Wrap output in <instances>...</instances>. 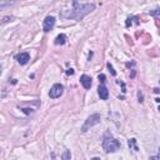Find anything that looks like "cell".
I'll use <instances>...</instances> for the list:
<instances>
[{
	"label": "cell",
	"instance_id": "6da1fadb",
	"mask_svg": "<svg viewBox=\"0 0 160 160\" xmlns=\"http://www.w3.org/2000/svg\"><path fill=\"white\" fill-rule=\"evenodd\" d=\"M73 9L70 11L63 14L64 18H68V19H74L76 21H80V20L84 19V16H86L88 14H90L91 11L95 9V5L94 4H79L78 0H73Z\"/></svg>",
	"mask_w": 160,
	"mask_h": 160
},
{
	"label": "cell",
	"instance_id": "7a4b0ae2",
	"mask_svg": "<svg viewBox=\"0 0 160 160\" xmlns=\"http://www.w3.org/2000/svg\"><path fill=\"white\" fill-rule=\"evenodd\" d=\"M103 149L105 153H115L118 150V149H120V141L116 140L113 135L109 134V133H106V134L104 135L103 138Z\"/></svg>",
	"mask_w": 160,
	"mask_h": 160
},
{
	"label": "cell",
	"instance_id": "3957f363",
	"mask_svg": "<svg viewBox=\"0 0 160 160\" xmlns=\"http://www.w3.org/2000/svg\"><path fill=\"white\" fill-rule=\"evenodd\" d=\"M100 120H101V118H100L99 114H91L90 116L86 120H85L83 128H81V131H83V133H86L88 129L91 128V127H94V125H96V124H99Z\"/></svg>",
	"mask_w": 160,
	"mask_h": 160
},
{
	"label": "cell",
	"instance_id": "277c9868",
	"mask_svg": "<svg viewBox=\"0 0 160 160\" xmlns=\"http://www.w3.org/2000/svg\"><path fill=\"white\" fill-rule=\"evenodd\" d=\"M64 93V86L61 84H54L52 86V89L49 91V96L52 98V99H58V98H60L61 95Z\"/></svg>",
	"mask_w": 160,
	"mask_h": 160
},
{
	"label": "cell",
	"instance_id": "5b68a950",
	"mask_svg": "<svg viewBox=\"0 0 160 160\" xmlns=\"http://www.w3.org/2000/svg\"><path fill=\"white\" fill-rule=\"evenodd\" d=\"M54 25H55V18L54 16H46L45 20L43 21V30L48 33L54 28Z\"/></svg>",
	"mask_w": 160,
	"mask_h": 160
},
{
	"label": "cell",
	"instance_id": "8992f818",
	"mask_svg": "<svg viewBox=\"0 0 160 160\" xmlns=\"http://www.w3.org/2000/svg\"><path fill=\"white\" fill-rule=\"evenodd\" d=\"M98 94H99V96H100L101 100H108V98H109V90H108V88L105 86V83H101L100 86L98 88Z\"/></svg>",
	"mask_w": 160,
	"mask_h": 160
},
{
	"label": "cell",
	"instance_id": "52a82bcc",
	"mask_svg": "<svg viewBox=\"0 0 160 160\" xmlns=\"http://www.w3.org/2000/svg\"><path fill=\"white\" fill-rule=\"evenodd\" d=\"M16 60L20 65H26L30 60V55L28 53H20L19 55H16Z\"/></svg>",
	"mask_w": 160,
	"mask_h": 160
},
{
	"label": "cell",
	"instance_id": "ba28073f",
	"mask_svg": "<svg viewBox=\"0 0 160 160\" xmlns=\"http://www.w3.org/2000/svg\"><path fill=\"white\" fill-rule=\"evenodd\" d=\"M80 83H81V85L84 86V89H86V90L90 89V88H91V84H93V83H91V78H90L89 75H85V74L80 76Z\"/></svg>",
	"mask_w": 160,
	"mask_h": 160
},
{
	"label": "cell",
	"instance_id": "9c48e42d",
	"mask_svg": "<svg viewBox=\"0 0 160 160\" xmlns=\"http://www.w3.org/2000/svg\"><path fill=\"white\" fill-rule=\"evenodd\" d=\"M19 0H3L0 1V10L4 9V8H9V6H13L18 3Z\"/></svg>",
	"mask_w": 160,
	"mask_h": 160
},
{
	"label": "cell",
	"instance_id": "30bf717a",
	"mask_svg": "<svg viewBox=\"0 0 160 160\" xmlns=\"http://www.w3.org/2000/svg\"><path fill=\"white\" fill-rule=\"evenodd\" d=\"M66 39L68 38H66L65 34H60V35H58L55 38V42H54V43H55L56 45H64V44L66 43Z\"/></svg>",
	"mask_w": 160,
	"mask_h": 160
},
{
	"label": "cell",
	"instance_id": "8fae6325",
	"mask_svg": "<svg viewBox=\"0 0 160 160\" xmlns=\"http://www.w3.org/2000/svg\"><path fill=\"white\" fill-rule=\"evenodd\" d=\"M128 144H129V146L130 148H133L135 151H138V146H137V140L135 139H130V140L128 141Z\"/></svg>",
	"mask_w": 160,
	"mask_h": 160
},
{
	"label": "cell",
	"instance_id": "7c38bea8",
	"mask_svg": "<svg viewBox=\"0 0 160 160\" xmlns=\"http://www.w3.org/2000/svg\"><path fill=\"white\" fill-rule=\"evenodd\" d=\"M13 20H14V16H4V18H3V20H1L0 23H1V24H5V23L13 21Z\"/></svg>",
	"mask_w": 160,
	"mask_h": 160
},
{
	"label": "cell",
	"instance_id": "4fadbf2b",
	"mask_svg": "<svg viewBox=\"0 0 160 160\" xmlns=\"http://www.w3.org/2000/svg\"><path fill=\"white\" fill-rule=\"evenodd\" d=\"M61 159H64V160L71 159V154H70V150H66L65 153H64V154L61 155Z\"/></svg>",
	"mask_w": 160,
	"mask_h": 160
},
{
	"label": "cell",
	"instance_id": "5bb4252c",
	"mask_svg": "<svg viewBox=\"0 0 160 160\" xmlns=\"http://www.w3.org/2000/svg\"><path fill=\"white\" fill-rule=\"evenodd\" d=\"M159 13H160L159 8H156V9H154V10H153V11H150V15H154V16H159Z\"/></svg>",
	"mask_w": 160,
	"mask_h": 160
},
{
	"label": "cell",
	"instance_id": "9a60e30c",
	"mask_svg": "<svg viewBox=\"0 0 160 160\" xmlns=\"http://www.w3.org/2000/svg\"><path fill=\"white\" fill-rule=\"evenodd\" d=\"M108 68H109V69H110V71H111V74H113V75L115 76V75H116V73H115V70H114V68H113V65H111V64L110 63H109L108 64Z\"/></svg>",
	"mask_w": 160,
	"mask_h": 160
},
{
	"label": "cell",
	"instance_id": "2e32d148",
	"mask_svg": "<svg viewBox=\"0 0 160 160\" xmlns=\"http://www.w3.org/2000/svg\"><path fill=\"white\" fill-rule=\"evenodd\" d=\"M98 78H99L100 83H105V79H106V78H105V75H104V74H100V75L98 76Z\"/></svg>",
	"mask_w": 160,
	"mask_h": 160
},
{
	"label": "cell",
	"instance_id": "e0dca14e",
	"mask_svg": "<svg viewBox=\"0 0 160 160\" xmlns=\"http://www.w3.org/2000/svg\"><path fill=\"white\" fill-rule=\"evenodd\" d=\"M66 73L69 74V75H73V74H74V70H73V69H69V70L66 71Z\"/></svg>",
	"mask_w": 160,
	"mask_h": 160
},
{
	"label": "cell",
	"instance_id": "ac0fdd59",
	"mask_svg": "<svg viewBox=\"0 0 160 160\" xmlns=\"http://www.w3.org/2000/svg\"><path fill=\"white\" fill-rule=\"evenodd\" d=\"M139 103H143V95L139 93Z\"/></svg>",
	"mask_w": 160,
	"mask_h": 160
},
{
	"label": "cell",
	"instance_id": "d6986e66",
	"mask_svg": "<svg viewBox=\"0 0 160 160\" xmlns=\"http://www.w3.org/2000/svg\"><path fill=\"white\" fill-rule=\"evenodd\" d=\"M1 71H3V66L0 65V74H1Z\"/></svg>",
	"mask_w": 160,
	"mask_h": 160
}]
</instances>
